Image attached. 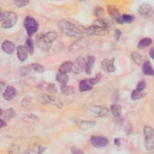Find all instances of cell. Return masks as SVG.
Here are the masks:
<instances>
[{
  "instance_id": "cell-1",
  "label": "cell",
  "mask_w": 154,
  "mask_h": 154,
  "mask_svg": "<svg viewBox=\"0 0 154 154\" xmlns=\"http://www.w3.org/2000/svg\"><path fill=\"white\" fill-rule=\"evenodd\" d=\"M60 31L66 35L70 37H80L84 33V29L81 30L73 23L66 20H61L58 23Z\"/></svg>"
},
{
  "instance_id": "cell-2",
  "label": "cell",
  "mask_w": 154,
  "mask_h": 154,
  "mask_svg": "<svg viewBox=\"0 0 154 154\" xmlns=\"http://www.w3.org/2000/svg\"><path fill=\"white\" fill-rule=\"evenodd\" d=\"M84 112L90 116L94 117H105L109 114V109L102 105H85L82 107Z\"/></svg>"
},
{
  "instance_id": "cell-3",
  "label": "cell",
  "mask_w": 154,
  "mask_h": 154,
  "mask_svg": "<svg viewBox=\"0 0 154 154\" xmlns=\"http://www.w3.org/2000/svg\"><path fill=\"white\" fill-rule=\"evenodd\" d=\"M1 26L7 29L14 26L17 20V16L16 13L10 11H1L0 15Z\"/></svg>"
},
{
  "instance_id": "cell-4",
  "label": "cell",
  "mask_w": 154,
  "mask_h": 154,
  "mask_svg": "<svg viewBox=\"0 0 154 154\" xmlns=\"http://www.w3.org/2000/svg\"><path fill=\"white\" fill-rule=\"evenodd\" d=\"M145 147L147 150L154 149V132L152 127L146 126L143 129Z\"/></svg>"
},
{
  "instance_id": "cell-5",
  "label": "cell",
  "mask_w": 154,
  "mask_h": 154,
  "mask_svg": "<svg viewBox=\"0 0 154 154\" xmlns=\"http://www.w3.org/2000/svg\"><path fill=\"white\" fill-rule=\"evenodd\" d=\"M24 27L29 36L33 35L38 29V23L32 17L27 16L24 19Z\"/></svg>"
},
{
  "instance_id": "cell-6",
  "label": "cell",
  "mask_w": 154,
  "mask_h": 154,
  "mask_svg": "<svg viewBox=\"0 0 154 154\" xmlns=\"http://www.w3.org/2000/svg\"><path fill=\"white\" fill-rule=\"evenodd\" d=\"M84 33L90 35H105L109 33V29L96 25H93L84 29Z\"/></svg>"
},
{
  "instance_id": "cell-7",
  "label": "cell",
  "mask_w": 154,
  "mask_h": 154,
  "mask_svg": "<svg viewBox=\"0 0 154 154\" xmlns=\"http://www.w3.org/2000/svg\"><path fill=\"white\" fill-rule=\"evenodd\" d=\"M85 60L83 57H78L73 63L72 72L75 74L81 73L85 69Z\"/></svg>"
},
{
  "instance_id": "cell-8",
  "label": "cell",
  "mask_w": 154,
  "mask_h": 154,
  "mask_svg": "<svg viewBox=\"0 0 154 154\" xmlns=\"http://www.w3.org/2000/svg\"><path fill=\"white\" fill-rule=\"evenodd\" d=\"M90 143L95 147H102L108 144V140L104 137L93 135L90 138Z\"/></svg>"
},
{
  "instance_id": "cell-9",
  "label": "cell",
  "mask_w": 154,
  "mask_h": 154,
  "mask_svg": "<svg viewBox=\"0 0 154 154\" xmlns=\"http://www.w3.org/2000/svg\"><path fill=\"white\" fill-rule=\"evenodd\" d=\"M138 13L144 18H150L153 14V8L148 4H143L138 8Z\"/></svg>"
},
{
  "instance_id": "cell-10",
  "label": "cell",
  "mask_w": 154,
  "mask_h": 154,
  "mask_svg": "<svg viewBox=\"0 0 154 154\" xmlns=\"http://www.w3.org/2000/svg\"><path fill=\"white\" fill-rule=\"evenodd\" d=\"M72 120L76 125V126L82 130L89 129L93 128L96 125V122L93 121L82 120L77 118H73Z\"/></svg>"
},
{
  "instance_id": "cell-11",
  "label": "cell",
  "mask_w": 154,
  "mask_h": 154,
  "mask_svg": "<svg viewBox=\"0 0 154 154\" xmlns=\"http://www.w3.org/2000/svg\"><path fill=\"white\" fill-rule=\"evenodd\" d=\"M107 11L108 14L114 19L116 20V21L120 23V24H122V16L120 15V13L119 11V10L114 5H110L107 8Z\"/></svg>"
},
{
  "instance_id": "cell-12",
  "label": "cell",
  "mask_w": 154,
  "mask_h": 154,
  "mask_svg": "<svg viewBox=\"0 0 154 154\" xmlns=\"http://www.w3.org/2000/svg\"><path fill=\"white\" fill-rule=\"evenodd\" d=\"M101 67L104 71L106 72H114L116 70L114 58H112L111 60L104 59L101 63Z\"/></svg>"
},
{
  "instance_id": "cell-13",
  "label": "cell",
  "mask_w": 154,
  "mask_h": 154,
  "mask_svg": "<svg viewBox=\"0 0 154 154\" xmlns=\"http://www.w3.org/2000/svg\"><path fill=\"white\" fill-rule=\"evenodd\" d=\"M17 94L16 89L11 85H8L5 89L4 93H2V96L4 99L7 100H12Z\"/></svg>"
},
{
  "instance_id": "cell-14",
  "label": "cell",
  "mask_w": 154,
  "mask_h": 154,
  "mask_svg": "<svg viewBox=\"0 0 154 154\" xmlns=\"http://www.w3.org/2000/svg\"><path fill=\"white\" fill-rule=\"evenodd\" d=\"M17 55L19 60L21 61H24L26 60L28 57V51L25 46L20 45L18 46L16 48Z\"/></svg>"
},
{
  "instance_id": "cell-15",
  "label": "cell",
  "mask_w": 154,
  "mask_h": 154,
  "mask_svg": "<svg viewBox=\"0 0 154 154\" xmlns=\"http://www.w3.org/2000/svg\"><path fill=\"white\" fill-rule=\"evenodd\" d=\"M1 48L7 54H11L15 50L14 44L9 40H5L1 45Z\"/></svg>"
},
{
  "instance_id": "cell-16",
  "label": "cell",
  "mask_w": 154,
  "mask_h": 154,
  "mask_svg": "<svg viewBox=\"0 0 154 154\" xmlns=\"http://www.w3.org/2000/svg\"><path fill=\"white\" fill-rule=\"evenodd\" d=\"M40 35L42 40L48 44H51V43L54 42L58 36L57 33L55 31H49Z\"/></svg>"
},
{
  "instance_id": "cell-17",
  "label": "cell",
  "mask_w": 154,
  "mask_h": 154,
  "mask_svg": "<svg viewBox=\"0 0 154 154\" xmlns=\"http://www.w3.org/2000/svg\"><path fill=\"white\" fill-rule=\"evenodd\" d=\"M93 85L91 84L90 79H82L79 84V90L80 91H86L93 88Z\"/></svg>"
},
{
  "instance_id": "cell-18",
  "label": "cell",
  "mask_w": 154,
  "mask_h": 154,
  "mask_svg": "<svg viewBox=\"0 0 154 154\" xmlns=\"http://www.w3.org/2000/svg\"><path fill=\"white\" fill-rule=\"evenodd\" d=\"M95 60H96V58H95L94 56L88 55L87 57V59L85 62V69H84L85 73L89 75L91 73L93 67V66H94V62H95Z\"/></svg>"
},
{
  "instance_id": "cell-19",
  "label": "cell",
  "mask_w": 154,
  "mask_h": 154,
  "mask_svg": "<svg viewBox=\"0 0 154 154\" xmlns=\"http://www.w3.org/2000/svg\"><path fill=\"white\" fill-rule=\"evenodd\" d=\"M72 66H73V62L70 61H64L60 66L58 69V72L63 73H67L68 72H70V71H72Z\"/></svg>"
},
{
  "instance_id": "cell-20",
  "label": "cell",
  "mask_w": 154,
  "mask_h": 154,
  "mask_svg": "<svg viewBox=\"0 0 154 154\" xmlns=\"http://www.w3.org/2000/svg\"><path fill=\"white\" fill-rule=\"evenodd\" d=\"M1 116L5 120H10L16 115L15 110L13 108H8L5 111H2L1 109Z\"/></svg>"
},
{
  "instance_id": "cell-21",
  "label": "cell",
  "mask_w": 154,
  "mask_h": 154,
  "mask_svg": "<svg viewBox=\"0 0 154 154\" xmlns=\"http://www.w3.org/2000/svg\"><path fill=\"white\" fill-rule=\"evenodd\" d=\"M143 72L146 75H153V69L152 67V65L151 64L150 62L149 61H146L143 64L142 67Z\"/></svg>"
},
{
  "instance_id": "cell-22",
  "label": "cell",
  "mask_w": 154,
  "mask_h": 154,
  "mask_svg": "<svg viewBox=\"0 0 154 154\" xmlns=\"http://www.w3.org/2000/svg\"><path fill=\"white\" fill-rule=\"evenodd\" d=\"M36 44L40 49L44 51H48L51 46V44H48L42 40L40 35L36 38Z\"/></svg>"
},
{
  "instance_id": "cell-23",
  "label": "cell",
  "mask_w": 154,
  "mask_h": 154,
  "mask_svg": "<svg viewBox=\"0 0 154 154\" xmlns=\"http://www.w3.org/2000/svg\"><path fill=\"white\" fill-rule=\"evenodd\" d=\"M61 91L65 95L72 94L75 92V89L73 86L66 84H61L60 87Z\"/></svg>"
},
{
  "instance_id": "cell-24",
  "label": "cell",
  "mask_w": 154,
  "mask_h": 154,
  "mask_svg": "<svg viewBox=\"0 0 154 154\" xmlns=\"http://www.w3.org/2000/svg\"><path fill=\"white\" fill-rule=\"evenodd\" d=\"M146 95V93L144 90H140L138 89L134 90L131 94V97L133 100H137L144 97Z\"/></svg>"
},
{
  "instance_id": "cell-25",
  "label": "cell",
  "mask_w": 154,
  "mask_h": 154,
  "mask_svg": "<svg viewBox=\"0 0 154 154\" xmlns=\"http://www.w3.org/2000/svg\"><path fill=\"white\" fill-rule=\"evenodd\" d=\"M112 24V22L109 20L108 19H102V18H100L97 19L95 22H94V25L107 28L109 29V28L111 26Z\"/></svg>"
},
{
  "instance_id": "cell-26",
  "label": "cell",
  "mask_w": 154,
  "mask_h": 154,
  "mask_svg": "<svg viewBox=\"0 0 154 154\" xmlns=\"http://www.w3.org/2000/svg\"><path fill=\"white\" fill-rule=\"evenodd\" d=\"M110 111L112 114L116 117H120L122 116V107L119 105H111L110 106Z\"/></svg>"
},
{
  "instance_id": "cell-27",
  "label": "cell",
  "mask_w": 154,
  "mask_h": 154,
  "mask_svg": "<svg viewBox=\"0 0 154 154\" xmlns=\"http://www.w3.org/2000/svg\"><path fill=\"white\" fill-rule=\"evenodd\" d=\"M50 96L51 95H49L46 93H40L37 96V100L38 102L43 105H47L49 104L50 102Z\"/></svg>"
},
{
  "instance_id": "cell-28",
  "label": "cell",
  "mask_w": 154,
  "mask_h": 154,
  "mask_svg": "<svg viewBox=\"0 0 154 154\" xmlns=\"http://www.w3.org/2000/svg\"><path fill=\"white\" fill-rule=\"evenodd\" d=\"M152 43V40L150 37H144L141 38L138 43V48L139 49H143L146 47L150 46Z\"/></svg>"
},
{
  "instance_id": "cell-29",
  "label": "cell",
  "mask_w": 154,
  "mask_h": 154,
  "mask_svg": "<svg viewBox=\"0 0 154 154\" xmlns=\"http://www.w3.org/2000/svg\"><path fill=\"white\" fill-rule=\"evenodd\" d=\"M131 56L132 60L136 64H137L138 66L141 64V63L143 62V57L140 54H139L137 51H134L131 53Z\"/></svg>"
},
{
  "instance_id": "cell-30",
  "label": "cell",
  "mask_w": 154,
  "mask_h": 154,
  "mask_svg": "<svg viewBox=\"0 0 154 154\" xmlns=\"http://www.w3.org/2000/svg\"><path fill=\"white\" fill-rule=\"evenodd\" d=\"M56 80L61 84H66L69 81V76L67 73L58 72L56 75Z\"/></svg>"
},
{
  "instance_id": "cell-31",
  "label": "cell",
  "mask_w": 154,
  "mask_h": 154,
  "mask_svg": "<svg viewBox=\"0 0 154 154\" xmlns=\"http://www.w3.org/2000/svg\"><path fill=\"white\" fill-rule=\"evenodd\" d=\"M49 104H52L53 105H55V106H57L59 108H62L63 107V103L61 101V100H60L58 98H57L55 96H50Z\"/></svg>"
},
{
  "instance_id": "cell-32",
  "label": "cell",
  "mask_w": 154,
  "mask_h": 154,
  "mask_svg": "<svg viewBox=\"0 0 154 154\" xmlns=\"http://www.w3.org/2000/svg\"><path fill=\"white\" fill-rule=\"evenodd\" d=\"M25 46L28 49V53L30 54H32L34 52V42L33 40L31 38H27L25 42Z\"/></svg>"
},
{
  "instance_id": "cell-33",
  "label": "cell",
  "mask_w": 154,
  "mask_h": 154,
  "mask_svg": "<svg viewBox=\"0 0 154 154\" xmlns=\"http://www.w3.org/2000/svg\"><path fill=\"white\" fill-rule=\"evenodd\" d=\"M135 19V17L132 14H123L122 16V23H130Z\"/></svg>"
},
{
  "instance_id": "cell-34",
  "label": "cell",
  "mask_w": 154,
  "mask_h": 154,
  "mask_svg": "<svg viewBox=\"0 0 154 154\" xmlns=\"http://www.w3.org/2000/svg\"><path fill=\"white\" fill-rule=\"evenodd\" d=\"M31 67L35 71L38 73H43L45 71V68L42 65L37 63H32L31 64Z\"/></svg>"
},
{
  "instance_id": "cell-35",
  "label": "cell",
  "mask_w": 154,
  "mask_h": 154,
  "mask_svg": "<svg viewBox=\"0 0 154 154\" xmlns=\"http://www.w3.org/2000/svg\"><path fill=\"white\" fill-rule=\"evenodd\" d=\"M31 71V67L29 66H22L19 69V73L22 76H25Z\"/></svg>"
},
{
  "instance_id": "cell-36",
  "label": "cell",
  "mask_w": 154,
  "mask_h": 154,
  "mask_svg": "<svg viewBox=\"0 0 154 154\" xmlns=\"http://www.w3.org/2000/svg\"><path fill=\"white\" fill-rule=\"evenodd\" d=\"M13 2L16 6L18 7H22L26 5L28 3H29V1L27 0H17L14 1Z\"/></svg>"
},
{
  "instance_id": "cell-37",
  "label": "cell",
  "mask_w": 154,
  "mask_h": 154,
  "mask_svg": "<svg viewBox=\"0 0 154 154\" xmlns=\"http://www.w3.org/2000/svg\"><path fill=\"white\" fill-rule=\"evenodd\" d=\"M104 10L101 7H98L94 10V14L95 16L97 17L102 18L104 16Z\"/></svg>"
},
{
  "instance_id": "cell-38",
  "label": "cell",
  "mask_w": 154,
  "mask_h": 154,
  "mask_svg": "<svg viewBox=\"0 0 154 154\" xmlns=\"http://www.w3.org/2000/svg\"><path fill=\"white\" fill-rule=\"evenodd\" d=\"M101 78H102V74L100 73H98L94 78H90V80L91 84L94 85V84H97L100 80Z\"/></svg>"
},
{
  "instance_id": "cell-39",
  "label": "cell",
  "mask_w": 154,
  "mask_h": 154,
  "mask_svg": "<svg viewBox=\"0 0 154 154\" xmlns=\"http://www.w3.org/2000/svg\"><path fill=\"white\" fill-rule=\"evenodd\" d=\"M146 81L144 80H141L137 83L136 88L140 90H144V88H146Z\"/></svg>"
},
{
  "instance_id": "cell-40",
  "label": "cell",
  "mask_w": 154,
  "mask_h": 154,
  "mask_svg": "<svg viewBox=\"0 0 154 154\" xmlns=\"http://www.w3.org/2000/svg\"><path fill=\"white\" fill-rule=\"evenodd\" d=\"M46 90L49 93H55L57 91V89L55 84H49L46 87Z\"/></svg>"
},
{
  "instance_id": "cell-41",
  "label": "cell",
  "mask_w": 154,
  "mask_h": 154,
  "mask_svg": "<svg viewBox=\"0 0 154 154\" xmlns=\"http://www.w3.org/2000/svg\"><path fill=\"white\" fill-rule=\"evenodd\" d=\"M31 101V98L30 97H29V96L26 97L22 100V105L23 106H27L30 103Z\"/></svg>"
},
{
  "instance_id": "cell-42",
  "label": "cell",
  "mask_w": 154,
  "mask_h": 154,
  "mask_svg": "<svg viewBox=\"0 0 154 154\" xmlns=\"http://www.w3.org/2000/svg\"><path fill=\"white\" fill-rule=\"evenodd\" d=\"M114 35H115V38H116V40L117 41H118V40L120 39V37H121V35H122V31H121L120 29H116L115 30Z\"/></svg>"
},
{
  "instance_id": "cell-43",
  "label": "cell",
  "mask_w": 154,
  "mask_h": 154,
  "mask_svg": "<svg viewBox=\"0 0 154 154\" xmlns=\"http://www.w3.org/2000/svg\"><path fill=\"white\" fill-rule=\"evenodd\" d=\"M71 152L72 153H75V154H79V153H83L84 152H82V150H81L80 149L78 148V147H72L71 149Z\"/></svg>"
},
{
  "instance_id": "cell-44",
  "label": "cell",
  "mask_w": 154,
  "mask_h": 154,
  "mask_svg": "<svg viewBox=\"0 0 154 154\" xmlns=\"http://www.w3.org/2000/svg\"><path fill=\"white\" fill-rule=\"evenodd\" d=\"M6 125H7V123H6L5 121L4 120V119H1V126H0V128H2L3 127L5 126Z\"/></svg>"
},
{
  "instance_id": "cell-45",
  "label": "cell",
  "mask_w": 154,
  "mask_h": 154,
  "mask_svg": "<svg viewBox=\"0 0 154 154\" xmlns=\"http://www.w3.org/2000/svg\"><path fill=\"white\" fill-rule=\"evenodd\" d=\"M114 143L116 146H119L120 144V138H115L114 140Z\"/></svg>"
},
{
  "instance_id": "cell-46",
  "label": "cell",
  "mask_w": 154,
  "mask_h": 154,
  "mask_svg": "<svg viewBox=\"0 0 154 154\" xmlns=\"http://www.w3.org/2000/svg\"><path fill=\"white\" fill-rule=\"evenodd\" d=\"M149 55L150 56V57L153 59L154 57V51H153V48H151L150 52H149Z\"/></svg>"
},
{
  "instance_id": "cell-47",
  "label": "cell",
  "mask_w": 154,
  "mask_h": 154,
  "mask_svg": "<svg viewBox=\"0 0 154 154\" xmlns=\"http://www.w3.org/2000/svg\"><path fill=\"white\" fill-rule=\"evenodd\" d=\"M5 83L3 81H1V84H0V87H1V91H2V89H3V87L4 86H5Z\"/></svg>"
}]
</instances>
